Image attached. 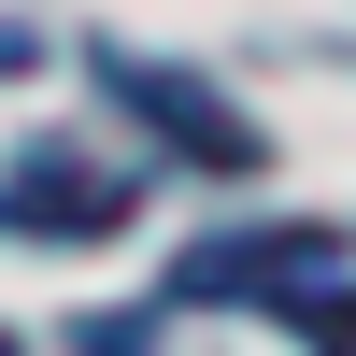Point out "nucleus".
Returning a JSON list of instances; mask_svg holds the SVG:
<instances>
[{"mask_svg":"<svg viewBox=\"0 0 356 356\" xmlns=\"http://www.w3.org/2000/svg\"><path fill=\"white\" fill-rule=\"evenodd\" d=\"M0 228L15 243H114L129 228V186L86 171V157H15L0 171Z\"/></svg>","mask_w":356,"mask_h":356,"instance_id":"f257e3e1","label":"nucleus"},{"mask_svg":"<svg viewBox=\"0 0 356 356\" xmlns=\"http://www.w3.org/2000/svg\"><path fill=\"white\" fill-rule=\"evenodd\" d=\"M114 100H129L143 129H171V143H186L200 171H257V129L200 100V72H143V57H114Z\"/></svg>","mask_w":356,"mask_h":356,"instance_id":"f03ea898","label":"nucleus"},{"mask_svg":"<svg viewBox=\"0 0 356 356\" xmlns=\"http://www.w3.org/2000/svg\"><path fill=\"white\" fill-rule=\"evenodd\" d=\"M300 271H328V228H243V243H200L171 271V300H257V285L285 300Z\"/></svg>","mask_w":356,"mask_h":356,"instance_id":"7ed1b4c3","label":"nucleus"},{"mask_svg":"<svg viewBox=\"0 0 356 356\" xmlns=\"http://www.w3.org/2000/svg\"><path fill=\"white\" fill-rule=\"evenodd\" d=\"M314 356H356V300H314Z\"/></svg>","mask_w":356,"mask_h":356,"instance_id":"20e7f679","label":"nucleus"},{"mask_svg":"<svg viewBox=\"0 0 356 356\" xmlns=\"http://www.w3.org/2000/svg\"><path fill=\"white\" fill-rule=\"evenodd\" d=\"M0 356H15V342H0Z\"/></svg>","mask_w":356,"mask_h":356,"instance_id":"39448f33","label":"nucleus"}]
</instances>
